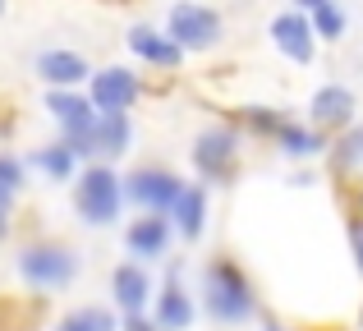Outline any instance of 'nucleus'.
Here are the masks:
<instances>
[{
	"label": "nucleus",
	"instance_id": "17",
	"mask_svg": "<svg viewBox=\"0 0 363 331\" xmlns=\"http://www.w3.org/2000/svg\"><path fill=\"white\" fill-rule=\"evenodd\" d=\"M129 147H133L129 111H101V120H97V157L101 162H120Z\"/></svg>",
	"mask_w": 363,
	"mask_h": 331
},
{
	"label": "nucleus",
	"instance_id": "29",
	"mask_svg": "<svg viewBox=\"0 0 363 331\" xmlns=\"http://www.w3.org/2000/svg\"><path fill=\"white\" fill-rule=\"evenodd\" d=\"M0 14H5V0H0Z\"/></svg>",
	"mask_w": 363,
	"mask_h": 331
},
{
	"label": "nucleus",
	"instance_id": "20",
	"mask_svg": "<svg viewBox=\"0 0 363 331\" xmlns=\"http://www.w3.org/2000/svg\"><path fill=\"white\" fill-rule=\"evenodd\" d=\"M240 125H244V134H253V138H281L285 134V125H290V116L285 111H276V106H244L240 111Z\"/></svg>",
	"mask_w": 363,
	"mask_h": 331
},
{
	"label": "nucleus",
	"instance_id": "24",
	"mask_svg": "<svg viewBox=\"0 0 363 331\" xmlns=\"http://www.w3.org/2000/svg\"><path fill=\"white\" fill-rule=\"evenodd\" d=\"M14 198L9 189H0V240H9V221H14Z\"/></svg>",
	"mask_w": 363,
	"mask_h": 331
},
{
	"label": "nucleus",
	"instance_id": "8",
	"mask_svg": "<svg viewBox=\"0 0 363 331\" xmlns=\"http://www.w3.org/2000/svg\"><path fill=\"white\" fill-rule=\"evenodd\" d=\"M88 97H92L97 111H133L138 97H143V79L129 64H106V69H92Z\"/></svg>",
	"mask_w": 363,
	"mask_h": 331
},
{
	"label": "nucleus",
	"instance_id": "2",
	"mask_svg": "<svg viewBox=\"0 0 363 331\" xmlns=\"http://www.w3.org/2000/svg\"><path fill=\"white\" fill-rule=\"evenodd\" d=\"M124 203L129 198H124V175L116 170V162H88L74 175V212L83 225H92V230L116 225Z\"/></svg>",
	"mask_w": 363,
	"mask_h": 331
},
{
	"label": "nucleus",
	"instance_id": "13",
	"mask_svg": "<svg viewBox=\"0 0 363 331\" xmlns=\"http://www.w3.org/2000/svg\"><path fill=\"white\" fill-rule=\"evenodd\" d=\"M354 111H359V97L345 83H322L308 101V125L327 129V134H340V129L354 125Z\"/></svg>",
	"mask_w": 363,
	"mask_h": 331
},
{
	"label": "nucleus",
	"instance_id": "9",
	"mask_svg": "<svg viewBox=\"0 0 363 331\" xmlns=\"http://www.w3.org/2000/svg\"><path fill=\"white\" fill-rule=\"evenodd\" d=\"M124 42H129L133 60H143L147 69H161V74H175L179 64H184V55H189L166 28H152V23H133L129 33H124Z\"/></svg>",
	"mask_w": 363,
	"mask_h": 331
},
{
	"label": "nucleus",
	"instance_id": "7",
	"mask_svg": "<svg viewBox=\"0 0 363 331\" xmlns=\"http://www.w3.org/2000/svg\"><path fill=\"white\" fill-rule=\"evenodd\" d=\"M170 240H175V221L170 212H138V221L124 225V249H129L133 262H161L170 253Z\"/></svg>",
	"mask_w": 363,
	"mask_h": 331
},
{
	"label": "nucleus",
	"instance_id": "18",
	"mask_svg": "<svg viewBox=\"0 0 363 331\" xmlns=\"http://www.w3.org/2000/svg\"><path fill=\"white\" fill-rule=\"evenodd\" d=\"M276 147H281V157H290V162H313V157H322L331 147V138H327V129H318V125H285V134L276 138Z\"/></svg>",
	"mask_w": 363,
	"mask_h": 331
},
{
	"label": "nucleus",
	"instance_id": "5",
	"mask_svg": "<svg viewBox=\"0 0 363 331\" xmlns=\"http://www.w3.org/2000/svg\"><path fill=\"white\" fill-rule=\"evenodd\" d=\"M166 33L189 55H203V51H216L225 42V18H221V9L203 5V0H175L166 9Z\"/></svg>",
	"mask_w": 363,
	"mask_h": 331
},
{
	"label": "nucleus",
	"instance_id": "28",
	"mask_svg": "<svg viewBox=\"0 0 363 331\" xmlns=\"http://www.w3.org/2000/svg\"><path fill=\"white\" fill-rule=\"evenodd\" d=\"M262 331H290V327H281V322H262Z\"/></svg>",
	"mask_w": 363,
	"mask_h": 331
},
{
	"label": "nucleus",
	"instance_id": "4",
	"mask_svg": "<svg viewBox=\"0 0 363 331\" xmlns=\"http://www.w3.org/2000/svg\"><path fill=\"white\" fill-rule=\"evenodd\" d=\"M240 157H244V129H235V125H207L194 138V147H189V162H194L198 179L212 184V189L235 184Z\"/></svg>",
	"mask_w": 363,
	"mask_h": 331
},
{
	"label": "nucleus",
	"instance_id": "6",
	"mask_svg": "<svg viewBox=\"0 0 363 331\" xmlns=\"http://www.w3.org/2000/svg\"><path fill=\"white\" fill-rule=\"evenodd\" d=\"M184 193V179L175 175L170 166L147 162V166H133L124 175V198H129L138 212H170Z\"/></svg>",
	"mask_w": 363,
	"mask_h": 331
},
{
	"label": "nucleus",
	"instance_id": "16",
	"mask_svg": "<svg viewBox=\"0 0 363 331\" xmlns=\"http://www.w3.org/2000/svg\"><path fill=\"white\" fill-rule=\"evenodd\" d=\"M28 166H33L42 179H51V184H69V179L83 170V157L74 152L65 138H55V143L33 147V152H28Z\"/></svg>",
	"mask_w": 363,
	"mask_h": 331
},
{
	"label": "nucleus",
	"instance_id": "14",
	"mask_svg": "<svg viewBox=\"0 0 363 331\" xmlns=\"http://www.w3.org/2000/svg\"><path fill=\"white\" fill-rule=\"evenodd\" d=\"M194 299L184 295V276H179V262H170L166 271V286L157 290V299H152V318H157L161 331H189L194 327Z\"/></svg>",
	"mask_w": 363,
	"mask_h": 331
},
{
	"label": "nucleus",
	"instance_id": "11",
	"mask_svg": "<svg viewBox=\"0 0 363 331\" xmlns=\"http://www.w3.org/2000/svg\"><path fill=\"white\" fill-rule=\"evenodd\" d=\"M33 74L46 88H88L92 64H88V55L74 51V46H46V51L33 55Z\"/></svg>",
	"mask_w": 363,
	"mask_h": 331
},
{
	"label": "nucleus",
	"instance_id": "23",
	"mask_svg": "<svg viewBox=\"0 0 363 331\" xmlns=\"http://www.w3.org/2000/svg\"><path fill=\"white\" fill-rule=\"evenodd\" d=\"M28 157L9 152V147H0V189H9V193H23L28 189Z\"/></svg>",
	"mask_w": 363,
	"mask_h": 331
},
{
	"label": "nucleus",
	"instance_id": "1",
	"mask_svg": "<svg viewBox=\"0 0 363 331\" xmlns=\"http://www.w3.org/2000/svg\"><path fill=\"white\" fill-rule=\"evenodd\" d=\"M203 308L212 322L221 327H240L257 318V295H253V281L240 271V262L230 253H216L212 262L203 267Z\"/></svg>",
	"mask_w": 363,
	"mask_h": 331
},
{
	"label": "nucleus",
	"instance_id": "12",
	"mask_svg": "<svg viewBox=\"0 0 363 331\" xmlns=\"http://www.w3.org/2000/svg\"><path fill=\"white\" fill-rule=\"evenodd\" d=\"M157 299V286H152V271L147 262H120L116 271H111V304L120 308V318L129 313H147V304Z\"/></svg>",
	"mask_w": 363,
	"mask_h": 331
},
{
	"label": "nucleus",
	"instance_id": "25",
	"mask_svg": "<svg viewBox=\"0 0 363 331\" xmlns=\"http://www.w3.org/2000/svg\"><path fill=\"white\" fill-rule=\"evenodd\" d=\"M120 331H161V327L147 313H129V318H120Z\"/></svg>",
	"mask_w": 363,
	"mask_h": 331
},
{
	"label": "nucleus",
	"instance_id": "22",
	"mask_svg": "<svg viewBox=\"0 0 363 331\" xmlns=\"http://www.w3.org/2000/svg\"><path fill=\"white\" fill-rule=\"evenodd\" d=\"M313 33H318V42H340L345 37V28H350V14H345V5L340 0H327L322 9H313Z\"/></svg>",
	"mask_w": 363,
	"mask_h": 331
},
{
	"label": "nucleus",
	"instance_id": "26",
	"mask_svg": "<svg viewBox=\"0 0 363 331\" xmlns=\"http://www.w3.org/2000/svg\"><path fill=\"white\" fill-rule=\"evenodd\" d=\"M350 235H354V258H359V276H363V221H354Z\"/></svg>",
	"mask_w": 363,
	"mask_h": 331
},
{
	"label": "nucleus",
	"instance_id": "3",
	"mask_svg": "<svg viewBox=\"0 0 363 331\" xmlns=\"http://www.w3.org/2000/svg\"><path fill=\"white\" fill-rule=\"evenodd\" d=\"M14 267H18V281H23L28 290L46 295V290H69L74 281H79L83 253L69 249V244H60V240H33V244L18 249Z\"/></svg>",
	"mask_w": 363,
	"mask_h": 331
},
{
	"label": "nucleus",
	"instance_id": "19",
	"mask_svg": "<svg viewBox=\"0 0 363 331\" xmlns=\"http://www.w3.org/2000/svg\"><path fill=\"white\" fill-rule=\"evenodd\" d=\"M327 157H331V170H336V175H350V170L363 162V125H350V129H340V134H331Z\"/></svg>",
	"mask_w": 363,
	"mask_h": 331
},
{
	"label": "nucleus",
	"instance_id": "15",
	"mask_svg": "<svg viewBox=\"0 0 363 331\" xmlns=\"http://www.w3.org/2000/svg\"><path fill=\"white\" fill-rule=\"evenodd\" d=\"M207 189L212 184H184V193H179V203L170 207V221H175V235L184 244H198L207 235Z\"/></svg>",
	"mask_w": 363,
	"mask_h": 331
},
{
	"label": "nucleus",
	"instance_id": "21",
	"mask_svg": "<svg viewBox=\"0 0 363 331\" xmlns=\"http://www.w3.org/2000/svg\"><path fill=\"white\" fill-rule=\"evenodd\" d=\"M51 331H120V318L111 313V308L88 304V308H74V313H65Z\"/></svg>",
	"mask_w": 363,
	"mask_h": 331
},
{
	"label": "nucleus",
	"instance_id": "27",
	"mask_svg": "<svg viewBox=\"0 0 363 331\" xmlns=\"http://www.w3.org/2000/svg\"><path fill=\"white\" fill-rule=\"evenodd\" d=\"M327 0H290V9H303V14H313V9H322Z\"/></svg>",
	"mask_w": 363,
	"mask_h": 331
},
{
	"label": "nucleus",
	"instance_id": "10",
	"mask_svg": "<svg viewBox=\"0 0 363 331\" xmlns=\"http://www.w3.org/2000/svg\"><path fill=\"white\" fill-rule=\"evenodd\" d=\"M267 37L294 64H313V55H318V33H313V18L303 9H281L272 18V28H267Z\"/></svg>",
	"mask_w": 363,
	"mask_h": 331
}]
</instances>
